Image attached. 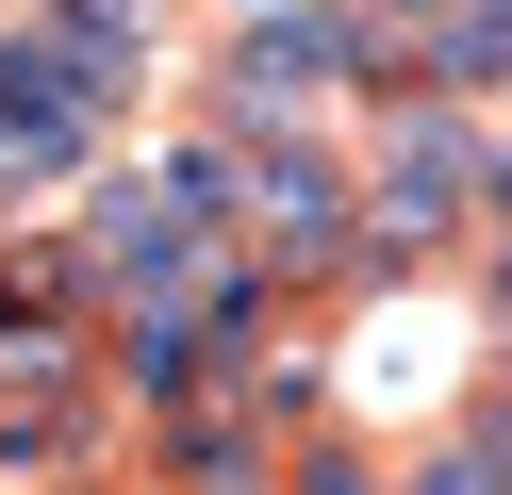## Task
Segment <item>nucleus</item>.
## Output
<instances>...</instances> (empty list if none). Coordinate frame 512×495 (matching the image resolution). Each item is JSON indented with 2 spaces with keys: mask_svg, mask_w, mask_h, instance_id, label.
I'll return each instance as SVG.
<instances>
[{
  "mask_svg": "<svg viewBox=\"0 0 512 495\" xmlns=\"http://www.w3.org/2000/svg\"><path fill=\"white\" fill-rule=\"evenodd\" d=\"M298 495H380V479H364V462H298Z\"/></svg>",
  "mask_w": 512,
  "mask_h": 495,
  "instance_id": "nucleus-2",
  "label": "nucleus"
},
{
  "mask_svg": "<svg viewBox=\"0 0 512 495\" xmlns=\"http://www.w3.org/2000/svg\"><path fill=\"white\" fill-rule=\"evenodd\" d=\"M463 198H479V132L463 116H397V149H380V182H364V231L413 248V231H463Z\"/></svg>",
  "mask_w": 512,
  "mask_h": 495,
  "instance_id": "nucleus-1",
  "label": "nucleus"
}]
</instances>
